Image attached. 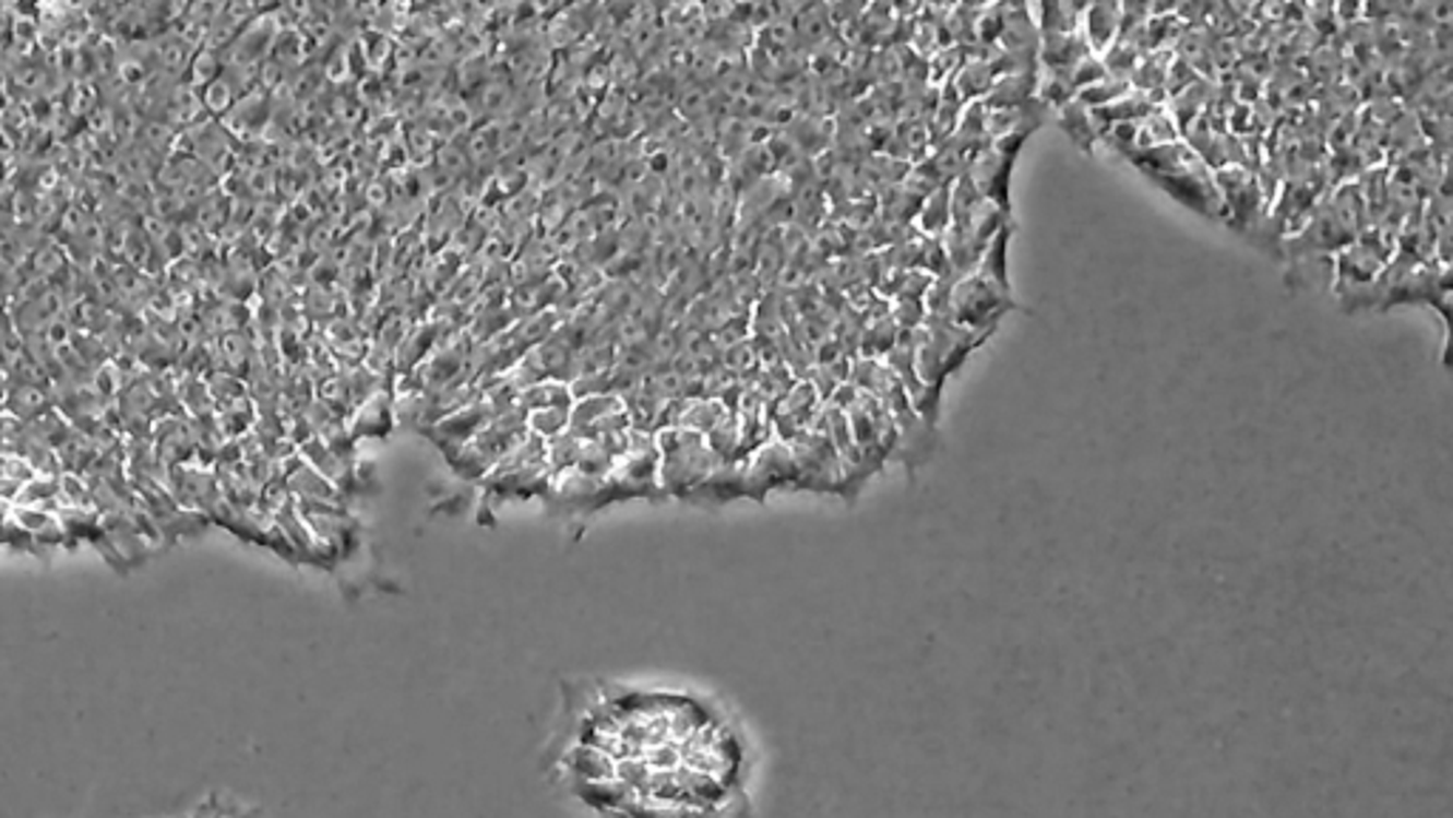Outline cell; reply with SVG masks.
Here are the masks:
<instances>
[{
	"instance_id": "9a60e30c",
	"label": "cell",
	"mask_w": 1453,
	"mask_h": 818,
	"mask_svg": "<svg viewBox=\"0 0 1453 818\" xmlns=\"http://www.w3.org/2000/svg\"><path fill=\"white\" fill-rule=\"evenodd\" d=\"M1068 78H1071V86L1076 88V94H1079L1082 88H1087V86H1093V83L1105 80L1107 72H1105V66H1101V60L1096 58V55H1087L1085 60H1079V63L1073 66L1071 72H1068Z\"/></svg>"
},
{
	"instance_id": "277c9868",
	"label": "cell",
	"mask_w": 1453,
	"mask_h": 818,
	"mask_svg": "<svg viewBox=\"0 0 1453 818\" xmlns=\"http://www.w3.org/2000/svg\"><path fill=\"white\" fill-rule=\"evenodd\" d=\"M1394 250H1397L1394 234L1369 228L1348 248L1334 253V293L1341 296V301L1374 285L1377 276L1385 271V264L1394 257Z\"/></svg>"
},
{
	"instance_id": "8992f818",
	"label": "cell",
	"mask_w": 1453,
	"mask_h": 818,
	"mask_svg": "<svg viewBox=\"0 0 1453 818\" xmlns=\"http://www.w3.org/2000/svg\"><path fill=\"white\" fill-rule=\"evenodd\" d=\"M1213 179L1224 205V225L1238 234H1252L1261 228L1270 202L1255 174L1243 165H1227L1220 171H1213Z\"/></svg>"
},
{
	"instance_id": "7a4b0ae2",
	"label": "cell",
	"mask_w": 1453,
	"mask_h": 818,
	"mask_svg": "<svg viewBox=\"0 0 1453 818\" xmlns=\"http://www.w3.org/2000/svg\"><path fill=\"white\" fill-rule=\"evenodd\" d=\"M988 333H972L951 319L926 316L920 328L912 333V353L920 381L931 392L943 395L945 381L963 370V364L988 342Z\"/></svg>"
},
{
	"instance_id": "5bb4252c",
	"label": "cell",
	"mask_w": 1453,
	"mask_h": 818,
	"mask_svg": "<svg viewBox=\"0 0 1453 818\" xmlns=\"http://www.w3.org/2000/svg\"><path fill=\"white\" fill-rule=\"evenodd\" d=\"M1128 92H1130V83H1124V80L1105 78V80H1099V83H1093V86L1082 88V92L1076 94V103H1082L1087 111H1096V108H1105V106H1110V103H1116L1119 97H1124Z\"/></svg>"
},
{
	"instance_id": "52a82bcc",
	"label": "cell",
	"mask_w": 1453,
	"mask_h": 818,
	"mask_svg": "<svg viewBox=\"0 0 1453 818\" xmlns=\"http://www.w3.org/2000/svg\"><path fill=\"white\" fill-rule=\"evenodd\" d=\"M1119 26H1121L1119 3H1091V7H1085V15H1082V26H1079V32L1085 37L1091 55L1101 58V55L1119 40Z\"/></svg>"
},
{
	"instance_id": "9c48e42d",
	"label": "cell",
	"mask_w": 1453,
	"mask_h": 818,
	"mask_svg": "<svg viewBox=\"0 0 1453 818\" xmlns=\"http://www.w3.org/2000/svg\"><path fill=\"white\" fill-rule=\"evenodd\" d=\"M1053 115H1057L1059 129L1071 137V143L1076 145L1082 154H1093V151H1096V143H1099V131H1096V122H1093L1091 111H1087L1082 103H1076V100L1064 103V106L1057 108Z\"/></svg>"
},
{
	"instance_id": "7c38bea8",
	"label": "cell",
	"mask_w": 1453,
	"mask_h": 818,
	"mask_svg": "<svg viewBox=\"0 0 1453 818\" xmlns=\"http://www.w3.org/2000/svg\"><path fill=\"white\" fill-rule=\"evenodd\" d=\"M917 234L929 236V239H943L945 230L951 225V200H949V186L937 188L931 191L926 200H922L920 211H917Z\"/></svg>"
},
{
	"instance_id": "30bf717a",
	"label": "cell",
	"mask_w": 1453,
	"mask_h": 818,
	"mask_svg": "<svg viewBox=\"0 0 1453 818\" xmlns=\"http://www.w3.org/2000/svg\"><path fill=\"white\" fill-rule=\"evenodd\" d=\"M1031 15H1036L1034 21L1039 37L1073 35L1082 26L1085 7H1079V3H1043V7L1031 9Z\"/></svg>"
},
{
	"instance_id": "3957f363",
	"label": "cell",
	"mask_w": 1453,
	"mask_h": 818,
	"mask_svg": "<svg viewBox=\"0 0 1453 818\" xmlns=\"http://www.w3.org/2000/svg\"><path fill=\"white\" fill-rule=\"evenodd\" d=\"M1011 310H1020L1014 291L993 285V282L982 278L979 273H968V276L954 282L949 319L960 324V328L972 330V333L993 335L997 328H1000V321Z\"/></svg>"
},
{
	"instance_id": "5b68a950",
	"label": "cell",
	"mask_w": 1453,
	"mask_h": 818,
	"mask_svg": "<svg viewBox=\"0 0 1453 818\" xmlns=\"http://www.w3.org/2000/svg\"><path fill=\"white\" fill-rule=\"evenodd\" d=\"M1028 137L1031 134H1008L988 140L965 171L979 197L1005 211L1008 216H1011V174H1014L1016 157L1028 143Z\"/></svg>"
},
{
	"instance_id": "2e32d148",
	"label": "cell",
	"mask_w": 1453,
	"mask_h": 818,
	"mask_svg": "<svg viewBox=\"0 0 1453 818\" xmlns=\"http://www.w3.org/2000/svg\"><path fill=\"white\" fill-rule=\"evenodd\" d=\"M193 818H227V813L222 810L219 802H216V798H213V802L207 804V807H202V810H199Z\"/></svg>"
},
{
	"instance_id": "ba28073f",
	"label": "cell",
	"mask_w": 1453,
	"mask_h": 818,
	"mask_svg": "<svg viewBox=\"0 0 1453 818\" xmlns=\"http://www.w3.org/2000/svg\"><path fill=\"white\" fill-rule=\"evenodd\" d=\"M1036 86H1039V72H1016V74H1005V78L993 80L991 92L982 97L988 111H1008V108L1025 106L1036 97Z\"/></svg>"
},
{
	"instance_id": "6da1fadb",
	"label": "cell",
	"mask_w": 1453,
	"mask_h": 818,
	"mask_svg": "<svg viewBox=\"0 0 1453 818\" xmlns=\"http://www.w3.org/2000/svg\"><path fill=\"white\" fill-rule=\"evenodd\" d=\"M1366 230H1369V211H1366L1360 186L1343 182V186L1323 193V200L1314 205L1309 220L1295 234L1281 239L1277 250H1281V257L1291 259V262L1334 257Z\"/></svg>"
},
{
	"instance_id": "8fae6325",
	"label": "cell",
	"mask_w": 1453,
	"mask_h": 818,
	"mask_svg": "<svg viewBox=\"0 0 1453 818\" xmlns=\"http://www.w3.org/2000/svg\"><path fill=\"white\" fill-rule=\"evenodd\" d=\"M1011 236H1014V222H1008V225L997 230V236L982 250L977 271H974L982 278H988V282H993V285L1005 287V291H1011V278H1008V242H1011Z\"/></svg>"
},
{
	"instance_id": "4fadbf2b",
	"label": "cell",
	"mask_w": 1453,
	"mask_h": 818,
	"mask_svg": "<svg viewBox=\"0 0 1453 818\" xmlns=\"http://www.w3.org/2000/svg\"><path fill=\"white\" fill-rule=\"evenodd\" d=\"M1178 140H1181V134H1178L1172 117L1167 115L1164 108H1158V111H1153V115L1144 117V120L1139 122V131H1135V151L1158 149V145L1178 143Z\"/></svg>"
}]
</instances>
